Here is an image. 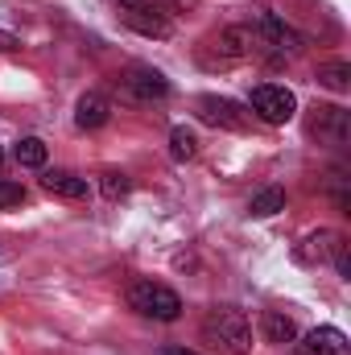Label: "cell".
<instances>
[{
  "label": "cell",
  "mask_w": 351,
  "mask_h": 355,
  "mask_svg": "<svg viewBox=\"0 0 351 355\" xmlns=\"http://www.w3.org/2000/svg\"><path fill=\"white\" fill-rule=\"evenodd\" d=\"M203 339L223 355H248L252 352V327H248V318H244L240 310H232V306L207 310V318H203Z\"/></svg>",
  "instance_id": "obj_1"
},
{
  "label": "cell",
  "mask_w": 351,
  "mask_h": 355,
  "mask_svg": "<svg viewBox=\"0 0 351 355\" xmlns=\"http://www.w3.org/2000/svg\"><path fill=\"white\" fill-rule=\"evenodd\" d=\"M261 33L252 29V25H228V29H219L215 37H207L203 42V50L211 54L215 50V58H203L211 71L215 67H236V62H244V58H252L257 50H261Z\"/></svg>",
  "instance_id": "obj_2"
},
{
  "label": "cell",
  "mask_w": 351,
  "mask_h": 355,
  "mask_svg": "<svg viewBox=\"0 0 351 355\" xmlns=\"http://www.w3.org/2000/svg\"><path fill=\"white\" fill-rule=\"evenodd\" d=\"M128 310H137L141 318H157V322H174L182 314V297L162 281H132L128 285Z\"/></svg>",
  "instance_id": "obj_3"
},
{
  "label": "cell",
  "mask_w": 351,
  "mask_h": 355,
  "mask_svg": "<svg viewBox=\"0 0 351 355\" xmlns=\"http://www.w3.org/2000/svg\"><path fill=\"white\" fill-rule=\"evenodd\" d=\"M116 4H120V21L128 29H137L141 37H170L174 33V21H170L162 0H116Z\"/></svg>",
  "instance_id": "obj_4"
},
{
  "label": "cell",
  "mask_w": 351,
  "mask_h": 355,
  "mask_svg": "<svg viewBox=\"0 0 351 355\" xmlns=\"http://www.w3.org/2000/svg\"><path fill=\"white\" fill-rule=\"evenodd\" d=\"M248 107L264 124H289L293 112H298V95L289 87H277V83H257L252 95H248Z\"/></svg>",
  "instance_id": "obj_5"
},
{
  "label": "cell",
  "mask_w": 351,
  "mask_h": 355,
  "mask_svg": "<svg viewBox=\"0 0 351 355\" xmlns=\"http://www.w3.org/2000/svg\"><path fill=\"white\" fill-rule=\"evenodd\" d=\"M306 128H310V137L318 145H331V149H343L351 141V116H348V107H339V103H318L310 112Z\"/></svg>",
  "instance_id": "obj_6"
},
{
  "label": "cell",
  "mask_w": 351,
  "mask_h": 355,
  "mask_svg": "<svg viewBox=\"0 0 351 355\" xmlns=\"http://www.w3.org/2000/svg\"><path fill=\"white\" fill-rule=\"evenodd\" d=\"M194 112L203 124L211 128H228V132H244L252 124V112H244L236 99H223V95H198L194 99Z\"/></svg>",
  "instance_id": "obj_7"
},
{
  "label": "cell",
  "mask_w": 351,
  "mask_h": 355,
  "mask_svg": "<svg viewBox=\"0 0 351 355\" xmlns=\"http://www.w3.org/2000/svg\"><path fill=\"white\" fill-rule=\"evenodd\" d=\"M120 87L128 99H141V103H153V99H170V79L153 67H132L120 75Z\"/></svg>",
  "instance_id": "obj_8"
},
{
  "label": "cell",
  "mask_w": 351,
  "mask_h": 355,
  "mask_svg": "<svg viewBox=\"0 0 351 355\" xmlns=\"http://www.w3.org/2000/svg\"><path fill=\"white\" fill-rule=\"evenodd\" d=\"M257 33H261L264 46H273V50H281V54H298V50L306 46V42H302V33H298L289 21H281L277 12H261Z\"/></svg>",
  "instance_id": "obj_9"
},
{
  "label": "cell",
  "mask_w": 351,
  "mask_h": 355,
  "mask_svg": "<svg viewBox=\"0 0 351 355\" xmlns=\"http://www.w3.org/2000/svg\"><path fill=\"white\" fill-rule=\"evenodd\" d=\"M348 236H339V232H331V227H318V232H310L302 244H298V261L302 265H327L335 252H339V244H343Z\"/></svg>",
  "instance_id": "obj_10"
},
{
  "label": "cell",
  "mask_w": 351,
  "mask_h": 355,
  "mask_svg": "<svg viewBox=\"0 0 351 355\" xmlns=\"http://www.w3.org/2000/svg\"><path fill=\"white\" fill-rule=\"evenodd\" d=\"M112 120V103H108V95H99V91H87V95H79V103H75V124L83 128V132H95V128H103Z\"/></svg>",
  "instance_id": "obj_11"
},
{
  "label": "cell",
  "mask_w": 351,
  "mask_h": 355,
  "mask_svg": "<svg viewBox=\"0 0 351 355\" xmlns=\"http://www.w3.org/2000/svg\"><path fill=\"white\" fill-rule=\"evenodd\" d=\"M261 339H264V343L285 347V343H293V339H298V322H293L285 310H264V314H261Z\"/></svg>",
  "instance_id": "obj_12"
},
{
  "label": "cell",
  "mask_w": 351,
  "mask_h": 355,
  "mask_svg": "<svg viewBox=\"0 0 351 355\" xmlns=\"http://www.w3.org/2000/svg\"><path fill=\"white\" fill-rule=\"evenodd\" d=\"M42 186H46L50 194H58V198H87L91 194L87 178L71 174V170H46V174H42Z\"/></svg>",
  "instance_id": "obj_13"
},
{
  "label": "cell",
  "mask_w": 351,
  "mask_h": 355,
  "mask_svg": "<svg viewBox=\"0 0 351 355\" xmlns=\"http://www.w3.org/2000/svg\"><path fill=\"white\" fill-rule=\"evenodd\" d=\"M318 83L327 91H351V62L348 58H331V62H323L318 67Z\"/></svg>",
  "instance_id": "obj_14"
},
{
  "label": "cell",
  "mask_w": 351,
  "mask_h": 355,
  "mask_svg": "<svg viewBox=\"0 0 351 355\" xmlns=\"http://www.w3.org/2000/svg\"><path fill=\"white\" fill-rule=\"evenodd\" d=\"M12 157H17V166H25V170H42V166H46V141H42V137H21V141L12 145Z\"/></svg>",
  "instance_id": "obj_15"
},
{
  "label": "cell",
  "mask_w": 351,
  "mask_h": 355,
  "mask_svg": "<svg viewBox=\"0 0 351 355\" xmlns=\"http://www.w3.org/2000/svg\"><path fill=\"white\" fill-rule=\"evenodd\" d=\"M170 157H174V162H194V157H198V137H194V128L178 124L174 132H170Z\"/></svg>",
  "instance_id": "obj_16"
},
{
  "label": "cell",
  "mask_w": 351,
  "mask_h": 355,
  "mask_svg": "<svg viewBox=\"0 0 351 355\" xmlns=\"http://www.w3.org/2000/svg\"><path fill=\"white\" fill-rule=\"evenodd\" d=\"M248 211L257 215V219H268V215H277V211H285V190H277V186H268L261 190L252 202H248Z\"/></svg>",
  "instance_id": "obj_17"
},
{
  "label": "cell",
  "mask_w": 351,
  "mask_h": 355,
  "mask_svg": "<svg viewBox=\"0 0 351 355\" xmlns=\"http://www.w3.org/2000/svg\"><path fill=\"white\" fill-rule=\"evenodd\" d=\"M99 190H103V198H112V202H116V198H124V194L132 190V178L120 174V170H108V174L99 178Z\"/></svg>",
  "instance_id": "obj_18"
},
{
  "label": "cell",
  "mask_w": 351,
  "mask_h": 355,
  "mask_svg": "<svg viewBox=\"0 0 351 355\" xmlns=\"http://www.w3.org/2000/svg\"><path fill=\"white\" fill-rule=\"evenodd\" d=\"M21 202H25V186H21V182H4V178H0V211L21 207Z\"/></svg>",
  "instance_id": "obj_19"
},
{
  "label": "cell",
  "mask_w": 351,
  "mask_h": 355,
  "mask_svg": "<svg viewBox=\"0 0 351 355\" xmlns=\"http://www.w3.org/2000/svg\"><path fill=\"white\" fill-rule=\"evenodd\" d=\"M331 194H335V207L348 215V211H351V198H348V174H343V170H331Z\"/></svg>",
  "instance_id": "obj_20"
},
{
  "label": "cell",
  "mask_w": 351,
  "mask_h": 355,
  "mask_svg": "<svg viewBox=\"0 0 351 355\" xmlns=\"http://www.w3.org/2000/svg\"><path fill=\"white\" fill-rule=\"evenodd\" d=\"M331 261H335V272H339V277H351V244L348 240L339 244V252H335Z\"/></svg>",
  "instance_id": "obj_21"
},
{
  "label": "cell",
  "mask_w": 351,
  "mask_h": 355,
  "mask_svg": "<svg viewBox=\"0 0 351 355\" xmlns=\"http://www.w3.org/2000/svg\"><path fill=\"white\" fill-rule=\"evenodd\" d=\"M21 42H17V33H8V29H0V54H12Z\"/></svg>",
  "instance_id": "obj_22"
},
{
  "label": "cell",
  "mask_w": 351,
  "mask_h": 355,
  "mask_svg": "<svg viewBox=\"0 0 351 355\" xmlns=\"http://www.w3.org/2000/svg\"><path fill=\"white\" fill-rule=\"evenodd\" d=\"M170 4H174L178 12H190V8H198V4H203V0H170Z\"/></svg>",
  "instance_id": "obj_23"
},
{
  "label": "cell",
  "mask_w": 351,
  "mask_h": 355,
  "mask_svg": "<svg viewBox=\"0 0 351 355\" xmlns=\"http://www.w3.org/2000/svg\"><path fill=\"white\" fill-rule=\"evenodd\" d=\"M166 355H198V352H186V347H166Z\"/></svg>",
  "instance_id": "obj_24"
},
{
  "label": "cell",
  "mask_w": 351,
  "mask_h": 355,
  "mask_svg": "<svg viewBox=\"0 0 351 355\" xmlns=\"http://www.w3.org/2000/svg\"><path fill=\"white\" fill-rule=\"evenodd\" d=\"M0 166H4V149H0Z\"/></svg>",
  "instance_id": "obj_25"
}]
</instances>
